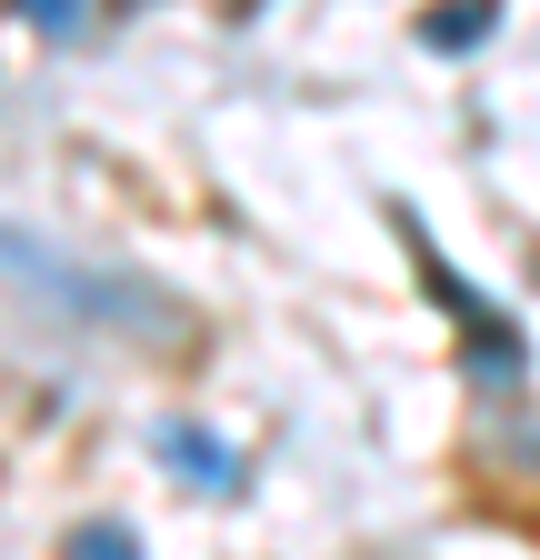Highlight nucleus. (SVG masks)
Returning <instances> with one entry per match:
<instances>
[{
  "label": "nucleus",
  "mask_w": 540,
  "mask_h": 560,
  "mask_svg": "<svg viewBox=\"0 0 540 560\" xmlns=\"http://www.w3.org/2000/svg\"><path fill=\"white\" fill-rule=\"evenodd\" d=\"M151 451H161L171 470H190L200 490H240V460H231L211 431H200V420H161V441H151Z\"/></svg>",
  "instance_id": "f03ea898"
},
{
  "label": "nucleus",
  "mask_w": 540,
  "mask_h": 560,
  "mask_svg": "<svg viewBox=\"0 0 540 560\" xmlns=\"http://www.w3.org/2000/svg\"><path fill=\"white\" fill-rule=\"evenodd\" d=\"M21 11H31L40 31H71V21H81V0H21Z\"/></svg>",
  "instance_id": "39448f33"
},
{
  "label": "nucleus",
  "mask_w": 540,
  "mask_h": 560,
  "mask_svg": "<svg viewBox=\"0 0 540 560\" xmlns=\"http://www.w3.org/2000/svg\"><path fill=\"white\" fill-rule=\"evenodd\" d=\"M491 21H501V0H450V11L431 21V40H441V50H460V40H491Z\"/></svg>",
  "instance_id": "20e7f679"
},
{
  "label": "nucleus",
  "mask_w": 540,
  "mask_h": 560,
  "mask_svg": "<svg viewBox=\"0 0 540 560\" xmlns=\"http://www.w3.org/2000/svg\"><path fill=\"white\" fill-rule=\"evenodd\" d=\"M0 270L21 280V291H40L50 311H71L91 330H161L171 301L151 291V280H130V270H101V260H71L60 241L21 231V221H0Z\"/></svg>",
  "instance_id": "f257e3e1"
},
{
  "label": "nucleus",
  "mask_w": 540,
  "mask_h": 560,
  "mask_svg": "<svg viewBox=\"0 0 540 560\" xmlns=\"http://www.w3.org/2000/svg\"><path fill=\"white\" fill-rule=\"evenodd\" d=\"M60 560H141V540H130L120 521H81L71 540H60Z\"/></svg>",
  "instance_id": "7ed1b4c3"
}]
</instances>
